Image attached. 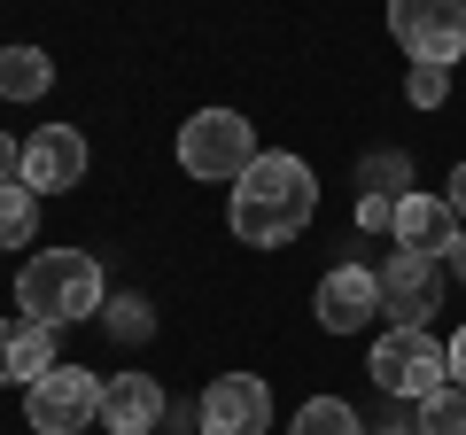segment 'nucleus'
<instances>
[{"mask_svg": "<svg viewBox=\"0 0 466 435\" xmlns=\"http://www.w3.org/2000/svg\"><path fill=\"white\" fill-rule=\"evenodd\" d=\"M319 218V171L288 148H265L241 179H233V202H226V226L233 241H249V249H288Z\"/></svg>", "mask_w": 466, "mask_h": 435, "instance_id": "f257e3e1", "label": "nucleus"}, {"mask_svg": "<svg viewBox=\"0 0 466 435\" xmlns=\"http://www.w3.org/2000/svg\"><path fill=\"white\" fill-rule=\"evenodd\" d=\"M109 303V280H101L94 249H39L24 257L16 272V311L39 319V327H78V319H101Z\"/></svg>", "mask_w": 466, "mask_h": 435, "instance_id": "f03ea898", "label": "nucleus"}, {"mask_svg": "<svg viewBox=\"0 0 466 435\" xmlns=\"http://www.w3.org/2000/svg\"><path fill=\"white\" fill-rule=\"evenodd\" d=\"M366 373H373L381 397L420 404V397H435V389H451V350L428 335V327H389V335L366 350Z\"/></svg>", "mask_w": 466, "mask_h": 435, "instance_id": "7ed1b4c3", "label": "nucleus"}, {"mask_svg": "<svg viewBox=\"0 0 466 435\" xmlns=\"http://www.w3.org/2000/svg\"><path fill=\"white\" fill-rule=\"evenodd\" d=\"M257 156L265 148H257V125L241 109H195L179 125V171L187 179H241Z\"/></svg>", "mask_w": 466, "mask_h": 435, "instance_id": "20e7f679", "label": "nucleus"}, {"mask_svg": "<svg viewBox=\"0 0 466 435\" xmlns=\"http://www.w3.org/2000/svg\"><path fill=\"white\" fill-rule=\"evenodd\" d=\"M101 373H86V366H55V373H39L32 389H24V420H32V435H86L101 420Z\"/></svg>", "mask_w": 466, "mask_h": 435, "instance_id": "39448f33", "label": "nucleus"}, {"mask_svg": "<svg viewBox=\"0 0 466 435\" xmlns=\"http://www.w3.org/2000/svg\"><path fill=\"white\" fill-rule=\"evenodd\" d=\"M389 39L412 63H459L466 55V0H389Z\"/></svg>", "mask_w": 466, "mask_h": 435, "instance_id": "423d86ee", "label": "nucleus"}, {"mask_svg": "<svg viewBox=\"0 0 466 435\" xmlns=\"http://www.w3.org/2000/svg\"><path fill=\"white\" fill-rule=\"evenodd\" d=\"M202 435H265L272 428V381L265 373H218L195 404Z\"/></svg>", "mask_w": 466, "mask_h": 435, "instance_id": "0eeeda50", "label": "nucleus"}, {"mask_svg": "<svg viewBox=\"0 0 466 435\" xmlns=\"http://www.w3.org/2000/svg\"><path fill=\"white\" fill-rule=\"evenodd\" d=\"M311 311L327 335H358L381 319V265H334L327 280L311 288Z\"/></svg>", "mask_w": 466, "mask_h": 435, "instance_id": "6e6552de", "label": "nucleus"}, {"mask_svg": "<svg viewBox=\"0 0 466 435\" xmlns=\"http://www.w3.org/2000/svg\"><path fill=\"white\" fill-rule=\"evenodd\" d=\"M86 171H94V148H86L78 125H39V133L24 140V187H32V195H70Z\"/></svg>", "mask_w": 466, "mask_h": 435, "instance_id": "1a4fd4ad", "label": "nucleus"}, {"mask_svg": "<svg viewBox=\"0 0 466 435\" xmlns=\"http://www.w3.org/2000/svg\"><path fill=\"white\" fill-rule=\"evenodd\" d=\"M381 311H389V327H428V319L443 311V272H435V257L389 249V265H381Z\"/></svg>", "mask_w": 466, "mask_h": 435, "instance_id": "9d476101", "label": "nucleus"}, {"mask_svg": "<svg viewBox=\"0 0 466 435\" xmlns=\"http://www.w3.org/2000/svg\"><path fill=\"white\" fill-rule=\"evenodd\" d=\"M164 412H171V397L156 373H109V389H101V428L109 435H156Z\"/></svg>", "mask_w": 466, "mask_h": 435, "instance_id": "9b49d317", "label": "nucleus"}, {"mask_svg": "<svg viewBox=\"0 0 466 435\" xmlns=\"http://www.w3.org/2000/svg\"><path fill=\"white\" fill-rule=\"evenodd\" d=\"M389 234H397V249L451 265V249H459L466 226H459V210H451L443 195H404V202H397V226H389Z\"/></svg>", "mask_w": 466, "mask_h": 435, "instance_id": "f8f14e48", "label": "nucleus"}, {"mask_svg": "<svg viewBox=\"0 0 466 435\" xmlns=\"http://www.w3.org/2000/svg\"><path fill=\"white\" fill-rule=\"evenodd\" d=\"M63 358H55V327H39V319H0V389H32L39 373H55Z\"/></svg>", "mask_w": 466, "mask_h": 435, "instance_id": "ddd939ff", "label": "nucleus"}, {"mask_svg": "<svg viewBox=\"0 0 466 435\" xmlns=\"http://www.w3.org/2000/svg\"><path fill=\"white\" fill-rule=\"evenodd\" d=\"M55 86L47 47H0V101H39Z\"/></svg>", "mask_w": 466, "mask_h": 435, "instance_id": "4468645a", "label": "nucleus"}, {"mask_svg": "<svg viewBox=\"0 0 466 435\" xmlns=\"http://www.w3.org/2000/svg\"><path fill=\"white\" fill-rule=\"evenodd\" d=\"M101 335L125 342V350L148 342V335H156V303H148V296H109V303H101Z\"/></svg>", "mask_w": 466, "mask_h": 435, "instance_id": "2eb2a0df", "label": "nucleus"}, {"mask_svg": "<svg viewBox=\"0 0 466 435\" xmlns=\"http://www.w3.org/2000/svg\"><path fill=\"white\" fill-rule=\"evenodd\" d=\"M39 234V195L32 187H0V249H24V241Z\"/></svg>", "mask_w": 466, "mask_h": 435, "instance_id": "dca6fc26", "label": "nucleus"}, {"mask_svg": "<svg viewBox=\"0 0 466 435\" xmlns=\"http://www.w3.org/2000/svg\"><path fill=\"white\" fill-rule=\"evenodd\" d=\"M288 435H366V420L350 412L342 397H311V404L296 412V428H288Z\"/></svg>", "mask_w": 466, "mask_h": 435, "instance_id": "f3484780", "label": "nucleus"}, {"mask_svg": "<svg viewBox=\"0 0 466 435\" xmlns=\"http://www.w3.org/2000/svg\"><path fill=\"white\" fill-rule=\"evenodd\" d=\"M397 187H412V156H404V148H373L366 156V164H358V195H389V202H397Z\"/></svg>", "mask_w": 466, "mask_h": 435, "instance_id": "a211bd4d", "label": "nucleus"}, {"mask_svg": "<svg viewBox=\"0 0 466 435\" xmlns=\"http://www.w3.org/2000/svg\"><path fill=\"white\" fill-rule=\"evenodd\" d=\"M412 412H420V435H466V389L451 381V389H435V397H420Z\"/></svg>", "mask_w": 466, "mask_h": 435, "instance_id": "6ab92c4d", "label": "nucleus"}, {"mask_svg": "<svg viewBox=\"0 0 466 435\" xmlns=\"http://www.w3.org/2000/svg\"><path fill=\"white\" fill-rule=\"evenodd\" d=\"M443 94H451V70H443V63H412L404 101H412V109H443Z\"/></svg>", "mask_w": 466, "mask_h": 435, "instance_id": "aec40b11", "label": "nucleus"}, {"mask_svg": "<svg viewBox=\"0 0 466 435\" xmlns=\"http://www.w3.org/2000/svg\"><path fill=\"white\" fill-rule=\"evenodd\" d=\"M397 202H404V195H397ZM397 202H389V195H358V226H366V234L397 226Z\"/></svg>", "mask_w": 466, "mask_h": 435, "instance_id": "412c9836", "label": "nucleus"}, {"mask_svg": "<svg viewBox=\"0 0 466 435\" xmlns=\"http://www.w3.org/2000/svg\"><path fill=\"white\" fill-rule=\"evenodd\" d=\"M16 179H24V140L0 133V187H16Z\"/></svg>", "mask_w": 466, "mask_h": 435, "instance_id": "4be33fe9", "label": "nucleus"}, {"mask_svg": "<svg viewBox=\"0 0 466 435\" xmlns=\"http://www.w3.org/2000/svg\"><path fill=\"white\" fill-rule=\"evenodd\" d=\"M451 381L466 389V327H459V335H451Z\"/></svg>", "mask_w": 466, "mask_h": 435, "instance_id": "5701e85b", "label": "nucleus"}, {"mask_svg": "<svg viewBox=\"0 0 466 435\" xmlns=\"http://www.w3.org/2000/svg\"><path fill=\"white\" fill-rule=\"evenodd\" d=\"M443 202H451V210L466 218V164H451V195H443Z\"/></svg>", "mask_w": 466, "mask_h": 435, "instance_id": "b1692460", "label": "nucleus"}, {"mask_svg": "<svg viewBox=\"0 0 466 435\" xmlns=\"http://www.w3.org/2000/svg\"><path fill=\"white\" fill-rule=\"evenodd\" d=\"M381 435H420V412H389V420H381Z\"/></svg>", "mask_w": 466, "mask_h": 435, "instance_id": "393cba45", "label": "nucleus"}, {"mask_svg": "<svg viewBox=\"0 0 466 435\" xmlns=\"http://www.w3.org/2000/svg\"><path fill=\"white\" fill-rule=\"evenodd\" d=\"M451 272H459V288H466V234H459V249H451Z\"/></svg>", "mask_w": 466, "mask_h": 435, "instance_id": "a878e982", "label": "nucleus"}]
</instances>
